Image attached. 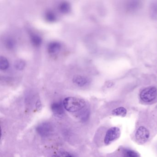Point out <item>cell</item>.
<instances>
[{"mask_svg": "<svg viewBox=\"0 0 157 157\" xmlns=\"http://www.w3.org/2000/svg\"><path fill=\"white\" fill-rule=\"evenodd\" d=\"M150 133L148 130L143 126L140 127L136 133V138L137 141L140 144L146 143L149 138Z\"/></svg>", "mask_w": 157, "mask_h": 157, "instance_id": "cell-4", "label": "cell"}, {"mask_svg": "<svg viewBox=\"0 0 157 157\" xmlns=\"http://www.w3.org/2000/svg\"><path fill=\"white\" fill-rule=\"evenodd\" d=\"M61 45L58 42H52L48 45V51L51 55H56L58 54L61 49Z\"/></svg>", "mask_w": 157, "mask_h": 157, "instance_id": "cell-5", "label": "cell"}, {"mask_svg": "<svg viewBox=\"0 0 157 157\" xmlns=\"http://www.w3.org/2000/svg\"><path fill=\"white\" fill-rule=\"evenodd\" d=\"M9 62L7 58L1 56L0 57V69L2 70H6L9 68Z\"/></svg>", "mask_w": 157, "mask_h": 157, "instance_id": "cell-12", "label": "cell"}, {"mask_svg": "<svg viewBox=\"0 0 157 157\" xmlns=\"http://www.w3.org/2000/svg\"><path fill=\"white\" fill-rule=\"evenodd\" d=\"M124 157H140L137 151L127 149L124 151Z\"/></svg>", "mask_w": 157, "mask_h": 157, "instance_id": "cell-13", "label": "cell"}, {"mask_svg": "<svg viewBox=\"0 0 157 157\" xmlns=\"http://www.w3.org/2000/svg\"><path fill=\"white\" fill-rule=\"evenodd\" d=\"M58 9L61 13L67 14L70 12V4L67 2H63L59 5Z\"/></svg>", "mask_w": 157, "mask_h": 157, "instance_id": "cell-8", "label": "cell"}, {"mask_svg": "<svg viewBox=\"0 0 157 157\" xmlns=\"http://www.w3.org/2000/svg\"><path fill=\"white\" fill-rule=\"evenodd\" d=\"M121 135V131L119 128L113 127L109 128L105 134L104 139L105 144L108 145L113 141L119 138Z\"/></svg>", "mask_w": 157, "mask_h": 157, "instance_id": "cell-3", "label": "cell"}, {"mask_svg": "<svg viewBox=\"0 0 157 157\" xmlns=\"http://www.w3.org/2000/svg\"><path fill=\"white\" fill-rule=\"evenodd\" d=\"M5 45L7 48L11 50V49H13L15 47V42L12 38H7L5 41Z\"/></svg>", "mask_w": 157, "mask_h": 157, "instance_id": "cell-15", "label": "cell"}, {"mask_svg": "<svg viewBox=\"0 0 157 157\" xmlns=\"http://www.w3.org/2000/svg\"><path fill=\"white\" fill-rule=\"evenodd\" d=\"M112 114L116 116L124 117L127 114V110L124 107H118L113 110Z\"/></svg>", "mask_w": 157, "mask_h": 157, "instance_id": "cell-9", "label": "cell"}, {"mask_svg": "<svg viewBox=\"0 0 157 157\" xmlns=\"http://www.w3.org/2000/svg\"><path fill=\"white\" fill-rule=\"evenodd\" d=\"M157 90L155 87H148L142 90L140 94V99L145 102L153 101L157 97Z\"/></svg>", "mask_w": 157, "mask_h": 157, "instance_id": "cell-2", "label": "cell"}, {"mask_svg": "<svg viewBox=\"0 0 157 157\" xmlns=\"http://www.w3.org/2000/svg\"><path fill=\"white\" fill-rule=\"evenodd\" d=\"M49 126L47 124H43V125H40L38 128V131L42 135L47 134L49 132Z\"/></svg>", "mask_w": 157, "mask_h": 157, "instance_id": "cell-16", "label": "cell"}, {"mask_svg": "<svg viewBox=\"0 0 157 157\" xmlns=\"http://www.w3.org/2000/svg\"><path fill=\"white\" fill-rule=\"evenodd\" d=\"M64 105L59 102H55L51 105V110L55 115L60 116L64 113Z\"/></svg>", "mask_w": 157, "mask_h": 157, "instance_id": "cell-6", "label": "cell"}, {"mask_svg": "<svg viewBox=\"0 0 157 157\" xmlns=\"http://www.w3.org/2000/svg\"><path fill=\"white\" fill-rule=\"evenodd\" d=\"M45 18L48 22H54L56 21V15L54 12L48 10L45 13Z\"/></svg>", "mask_w": 157, "mask_h": 157, "instance_id": "cell-11", "label": "cell"}, {"mask_svg": "<svg viewBox=\"0 0 157 157\" xmlns=\"http://www.w3.org/2000/svg\"><path fill=\"white\" fill-rule=\"evenodd\" d=\"M73 83L79 87H83L88 84L89 80L86 78L80 75H75L72 79Z\"/></svg>", "mask_w": 157, "mask_h": 157, "instance_id": "cell-7", "label": "cell"}, {"mask_svg": "<svg viewBox=\"0 0 157 157\" xmlns=\"http://www.w3.org/2000/svg\"><path fill=\"white\" fill-rule=\"evenodd\" d=\"M25 62L23 60L19 59L16 60L14 63V67L18 70H22L25 67Z\"/></svg>", "mask_w": 157, "mask_h": 157, "instance_id": "cell-14", "label": "cell"}, {"mask_svg": "<svg viewBox=\"0 0 157 157\" xmlns=\"http://www.w3.org/2000/svg\"><path fill=\"white\" fill-rule=\"evenodd\" d=\"M31 40L32 44L34 46H40L42 44V39L41 36L36 34H32L31 35Z\"/></svg>", "mask_w": 157, "mask_h": 157, "instance_id": "cell-10", "label": "cell"}, {"mask_svg": "<svg viewBox=\"0 0 157 157\" xmlns=\"http://www.w3.org/2000/svg\"><path fill=\"white\" fill-rule=\"evenodd\" d=\"M52 157H73V156L67 151H62L56 153Z\"/></svg>", "mask_w": 157, "mask_h": 157, "instance_id": "cell-17", "label": "cell"}, {"mask_svg": "<svg viewBox=\"0 0 157 157\" xmlns=\"http://www.w3.org/2000/svg\"><path fill=\"white\" fill-rule=\"evenodd\" d=\"M64 108L68 112L75 113L78 112L84 108L85 102L80 98L75 97H68L63 101Z\"/></svg>", "mask_w": 157, "mask_h": 157, "instance_id": "cell-1", "label": "cell"}]
</instances>
